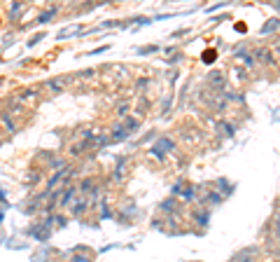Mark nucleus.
Segmentation results:
<instances>
[{
    "mask_svg": "<svg viewBox=\"0 0 280 262\" xmlns=\"http://www.w3.org/2000/svg\"><path fill=\"white\" fill-rule=\"evenodd\" d=\"M213 59H215V52H213V50L203 52V61H206V63H210V61H213Z\"/></svg>",
    "mask_w": 280,
    "mask_h": 262,
    "instance_id": "obj_1",
    "label": "nucleus"
}]
</instances>
